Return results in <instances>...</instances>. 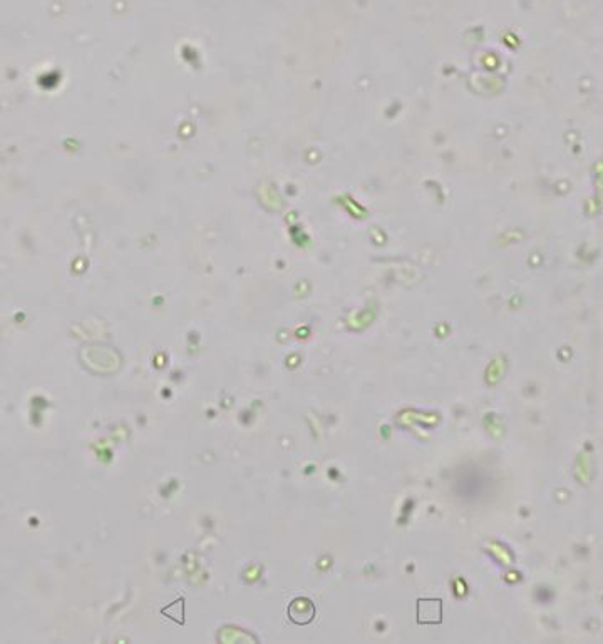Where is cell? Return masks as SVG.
I'll use <instances>...</instances> for the list:
<instances>
[{
	"mask_svg": "<svg viewBox=\"0 0 603 644\" xmlns=\"http://www.w3.org/2000/svg\"><path fill=\"white\" fill-rule=\"evenodd\" d=\"M316 604L307 598H297L288 604V619L297 626H307L316 619Z\"/></svg>",
	"mask_w": 603,
	"mask_h": 644,
	"instance_id": "6da1fadb",
	"label": "cell"
},
{
	"mask_svg": "<svg viewBox=\"0 0 603 644\" xmlns=\"http://www.w3.org/2000/svg\"><path fill=\"white\" fill-rule=\"evenodd\" d=\"M443 604L441 599H421L417 603V623L419 624H439Z\"/></svg>",
	"mask_w": 603,
	"mask_h": 644,
	"instance_id": "7a4b0ae2",
	"label": "cell"
}]
</instances>
